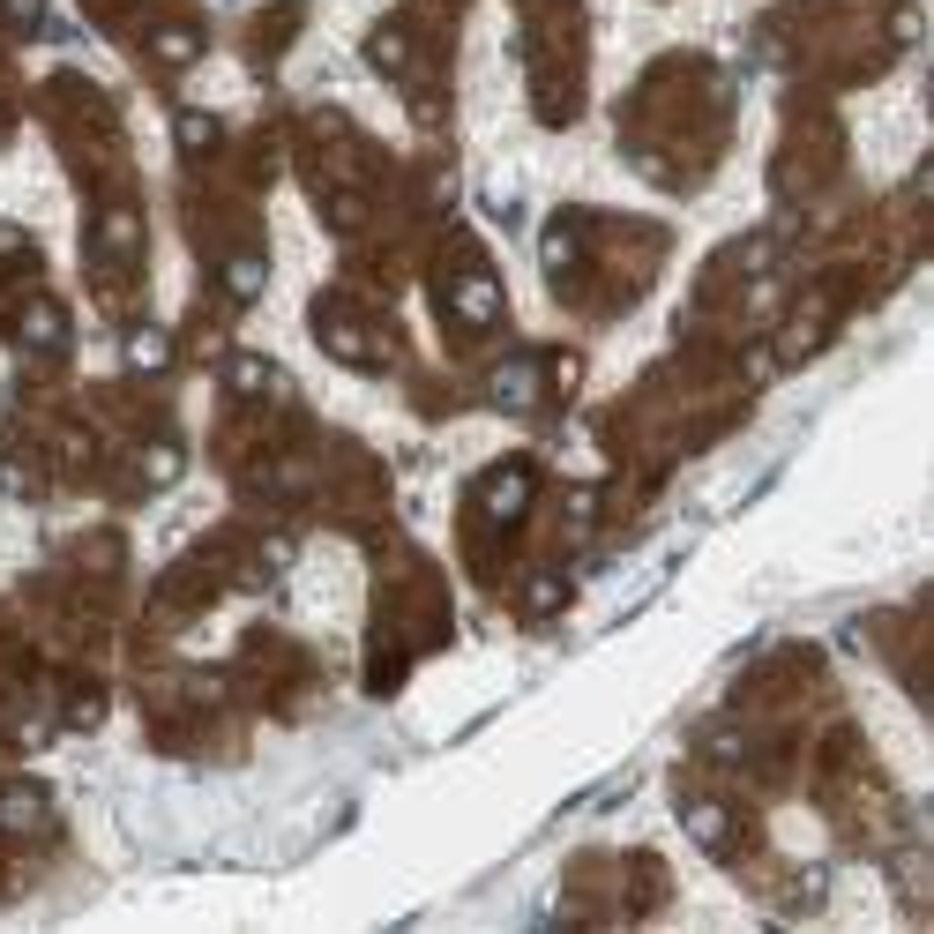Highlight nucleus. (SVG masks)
I'll list each match as a JSON object with an SVG mask.
<instances>
[{"label":"nucleus","instance_id":"2","mask_svg":"<svg viewBox=\"0 0 934 934\" xmlns=\"http://www.w3.org/2000/svg\"><path fill=\"white\" fill-rule=\"evenodd\" d=\"M456 314H464V322H494V314H501V292H494L486 277H464V284H456Z\"/></svg>","mask_w":934,"mask_h":934},{"label":"nucleus","instance_id":"9","mask_svg":"<svg viewBox=\"0 0 934 934\" xmlns=\"http://www.w3.org/2000/svg\"><path fill=\"white\" fill-rule=\"evenodd\" d=\"M277 374L262 367V359H232V389H269Z\"/></svg>","mask_w":934,"mask_h":934},{"label":"nucleus","instance_id":"3","mask_svg":"<svg viewBox=\"0 0 934 934\" xmlns=\"http://www.w3.org/2000/svg\"><path fill=\"white\" fill-rule=\"evenodd\" d=\"M45 822V793H30V785H15L8 800H0V830H38Z\"/></svg>","mask_w":934,"mask_h":934},{"label":"nucleus","instance_id":"11","mask_svg":"<svg viewBox=\"0 0 934 934\" xmlns=\"http://www.w3.org/2000/svg\"><path fill=\"white\" fill-rule=\"evenodd\" d=\"M210 135H217V128H210V120H202V113H187V120H180V142H187V150H202V142H210Z\"/></svg>","mask_w":934,"mask_h":934},{"label":"nucleus","instance_id":"7","mask_svg":"<svg viewBox=\"0 0 934 934\" xmlns=\"http://www.w3.org/2000/svg\"><path fill=\"white\" fill-rule=\"evenodd\" d=\"M23 337H30V344H60V314H53V307H30Z\"/></svg>","mask_w":934,"mask_h":934},{"label":"nucleus","instance_id":"4","mask_svg":"<svg viewBox=\"0 0 934 934\" xmlns=\"http://www.w3.org/2000/svg\"><path fill=\"white\" fill-rule=\"evenodd\" d=\"M494 397H501V404H531V397H538V374H531V367H501V374H494Z\"/></svg>","mask_w":934,"mask_h":934},{"label":"nucleus","instance_id":"12","mask_svg":"<svg viewBox=\"0 0 934 934\" xmlns=\"http://www.w3.org/2000/svg\"><path fill=\"white\" fill-rule=\"evenodd\" d=\"M157 53H165V60H187V53H195V38H187V30H165V38H157Z\"/></svg>","mask_w":934,"mask_h":934},{"label":"nucleus","instance_id":"5","mask_svg":"<svg viewBox=\"0 0 934 934\" xmlns=\"http://www.w3.org/2000/svg\"><path fill=\"white\" fill-rule=\"evenodd\" d=\"M225 292H232V299H255V292H262V262H255V255H240V262L225 269Z\"/></svg>","mask_w":934,"mask_h":934},{"label":"nucleus","instance_id":"10","mask_svg":"<svg viewBox=\"0 0 934 934\" xmlns=\"http://www.w3.org/2000/svg\"><path fill=\"white\" fill-rule=\"evenodd\" d=\"M553 606H561V576H538L531 583V613H553Z\"/></svg>","mask_w":934,"mask_h":934},{"label":"nucleus","instance_id":"8","mask_svg":"<svg viewBox=\"0 0 934 934\" xmlns=\"http://www.w3.org/2000/svg\"><path fill=\"white\" fill-rule=\"evenodd\" d=\"M128 359H135V367H165V337H157V329H142V337L128 344Z\"/></svg>","mask_w":934,"mask_h":934},{"label":"nucleus","instance_id":"6","mask_svg":"<svg viewBox=\"0 0 934 934\" xmlns=\"http://www.w3.org/2000/svg\"><path fill=\"white\" fill-rule=\"evenodd\" d=\"M688 830L703 837V845H725V807H710V800H703V807H688Z\"/></svg>","mask_w":934,"mask_h":934},{"label":"nucleus","instance_id":"13","mask_svg":"<svg viewBox=\"0 0 934 934\" xmlns=\"http://www.w3.org/2000/svg\"><path fill=\"white\" fill-rule=\"evenodd\" d=\"M374 60H382V68H404V38H389V30H382V38H374Z\"/></svg>","mask_w":934,"mask_h":934},{"label":"nucleus","instance_id":"1","mask_svg":"<svg viewBox=\"0 0 934 934\" xmlns=\"http://www.w3.org/2000/svg\"><path fill=\"white\" fill-rule=\"evenodd\" d=\"M524 501H531V471H524V464H509V471H494V479H486V516H501V524H509V516H524Z\"/></svg>","mask_w":934,"mask_h":934}]
</instances>
